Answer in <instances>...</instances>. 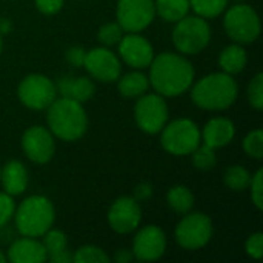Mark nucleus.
Masks as SVG:
<instances>
[{
    "mask_svg": "<svg viewBox=\"0 0 263 263\" xmlns=\"http://www.w3.org/2000/svg\"><path fill=\"white\" fill-rule=\"evenodd\" d=\"M248 99H250V103L256 108V109H262L263 108V76L262 74H257L251 83H250V88H248Z\"/></svg>",
    "mask_w": 263,
    "mask_h": 263,
    "instance_id": "2f4dec72",
    "label": "nucleus"
},
{
    "mask_svg": "<svg viewBox=\"0 0 263 263\" xmlns=\"http://www.w3.org/2000/svg\"><path fill=\"white\" fill-rule=\"evenodd\" d=\"M119 52L122 59L133 68H146L154 59L153 46L149 42L137 35L136 32H131L126 37H122L119 42Z\"/></svg>",
    "mask_w": 263,
    "mask_h": 263,
    "instance_id": "dca6fc26",
    "label": "nucleus"
},
{
    "mask_svg": "<svg viewBox=\"0 0 263 263\" xmlns=\"http://www.w3.org/2000/svg\"><path fill=\"white\" fill-rule=\"evenodd\" d=\"M203 140L205 145L211 146V148H222L225 145H228L233 137H234V125L228 120V119H213L206 123V126L203 128Z\"/></svg>",
    "mask_w": 263,
    "mask_h": 263,
    "instance_id": "a211bd4d",
    "label": "nucleus"
},
{
    "mask_svg": "<svg viewBox=\"0 0 263 263\" xmlns=\"http://www.w3.org/2000/svg\"><path fill=\"white\" fill-rule=\"evenodd\" d=\"M227 34L237 43H251L260 34V20L257 12L248 5H236L225 15Z\"/></svg>",
    "mask_w": 263,
    "mask_h": 263,
    "instance_id": "0eeeda50",
    "label": "nucleus"
},
{
    "mask_svg": "<svg viewBox=\"0 0 263 263\" xmlns=\"http://www.w3.org/2000/svg\"><path fill=\"white\" fill-rule=\"evenodd\" d=\"M5 262V256L2 254V251H0V263H3Z\"/></svg>",
    "mask_w": 263,
    "mask_h": 263,
    "instance_id": "a19ab883",
    "label": "nucleus"
},
{
    "mask_svg": "<svg viewBox=\"0 0 263 263\" xmlns=\"http://www.w3.org/2000/svg\"><path fill=\"white\" fill-rule=\"evenodd\" d=\"M166 248V237L157 227H146L134 239L133 254L143 262H153L163 256Z\"/></svg>",
    "mask_w": 263,
    "mask_h": 263,
    "instance_id": "2eb2a0df",
    "label": "nucleus"
},
{
    "mask_svg": "<svg viewBox=\"0 0 263 263\" xmlns=\"http://www.w3.org/2000/svg\"><path fill=\"white\" fill-rule=\"evenodd\" d=\"M193 163L197 170H210L216 165V154H214V148L208 146V145H199L193 153Z\"/></svg>",
    "mask_w": 263,
    "mask_h": 263,
    "instance_id": "c85d7f7f",
    "label": "nucleus"
},
{
    "mask_svg": "<svg viewBox=\"0 0 263 263\" xmlns=\"http://www.w3.org/2000/svg\"><path fill=\"white\" fill-rule=\"evenodd\" d=\"M83 66L86 71L100 82H114L120 76V62L111 51L96 48L85 54Z\"/></svg>",
    "mask_w": 263,
    "mask_h": 263,
    "instance_id": "ddd939ff",
    "label": "nucleus"
},
{
    "mask_svg": "<svg viewBox=\"0 0 263 263\" xmlns=\"http://www.w3.org/2000/svg\"><path fill=\"white\" fill-rule=\"evenodd\" d=\"M35 5H37V9L40 12L51 15V14H55L60 11L63 0H35Z\"/></svg>",
    "mask_w": 263,
    "mask_h": 263,
    "instance_id": "c9c22d12",
    "label": "nucleus"
},
{
    "mask_svg": "<svg viewBox=\"0 0 263 263\" xmlns=\"http://www.w3.org/2000/svg\"><path fill=\"white\" fill-rule=\"evenodd\" d=\"M211 31L208 23L202 17L185 15L177 22L173 32V42L176 48L183 54H197L210 42Z\"/></svg>",
    "mask_w": 263,
    "mask_h": 263,
    "instance_id": "39448f33",
    "label": "nucleus"
},
{
    "mask_svg": "<svg viewBox=\"0 0 263 263\" xmlns=\"http://www.w3.org/2000/svg\"><path fill=\"white\" fill-rule=\"evenodd\" d=\"M149 194H151V190H149L148 186H139V188H137V197L145 199V197H148Z\"/></svg>",
    "mask_w": 263,
    "mask_h": 263,
    "instance_id": "4c0bfd02",
    "label": "nucleus"
},
{
    "mask_svg": "<svg viewBox=\"0 0 263 263\" xmlns=\"http://www.w3.org/2000/svg\"><path fill=\"white\" fill-rule=\"evenodd\" d=\"M142 219V211L136 199L122 197L116 200L108 213V220L111 228L119 234H126L134 231Z\"/></svg>",
    "mask_w": 263,
    "mask_h": 263,
    "instance_id": "4468645a",
    "label": "nucleus"
},
{
    "mask_svg": "<svg viewBox=\"0 0 263 263\" xmlns=\"http://www.w3.org/2000/svg\"><path fill=\"white\" fill-rule=\"evenodd\" d=\"M243 148L248 156L254 159H262L263 157V133L262 129H254L251 131L245 140H243Z\"/></svg>",
    "mask_w": 263,
    "mask_h": 263,
    "instance_id": "7c9ffc66",
    "label": "nucleus"
},
{
    "mask_svg": "<svg viewBox=\"0 0 263 263\" xmlns=\"http://www.w3.org/2000/svg\"><path fill=\"white\" fill-rule=\"evenodd\" d=\"M119 262H128V260H131V256L125 251V250H122L119 254H117V257H116Z\"/></svg>",
    "mask_w": 263,
    "mask_h": 263,
    "instance_id": "58836bf2",
    "label": "nucleus"
},
{
    "mask_svg": "<svg viewBox=\"0 0 263 263\" xmlns=\"http://www.w3.org/2000/svg\"><path fill=\"white\" fill-rule=\"evenodd\" d=\"M213 236L211 219L205 214L196 213L186 216L176 230V240L182 248L199 250L205 247Z\"/></svg>",
    "mask_w": 263,
    "mask_h": 263,
    "instance_id": "6e6552de",
    "label": "nucleus"
},
{
    "mask_svg": "<svg viewBox=\"0 0 263 263\" xmlns=\"http://www.w3.org/2000/svg\"><path fill=\"white\" fill-rule=\"evenodd\" d=\"M48 125L59 139L74 142L85 134L88 117L82 103L62 97L48 106Z\"/></svg>",
    "mask_w": 263,
    "mask_h": 263,
    "instance_id": "f03ea898",
    "label": "nucleus"
},
{
    "mask_svg": "<svg viewBox=\"0 0 263 263\" xmlns=\"http://www.w3.org/2000/svg\"><path fill=\"white\" fill-rule=\"evenodd\" d=\"M59 92L62 97L82 103L92 97L94 83L86 77H63L59 82Z\"/></svg>",
    "mask_w": 263,
    "mask_h": 263,
    "instance_id": "aec40b11",
    "label": "nucleus"
},
{
    "mask_svg": "<svg viewBox=\"0 0 263 263\" xmlns=\"http://www.w3.org/2000/svg\"><path fill=\"white\" fill-rule=\"evenodd\" d=\"M123 37V29L119 23H106L99 29V40L106 46L119 45Z\"/></svg>",
    "mask_w": 263,
    "mask_h": 263,
    "instance_id": "c756f323",
    "label": "nucleus"
},
{
    "mask_svg": "<svg viewBox=\"0 0 263 263\" xmlns=\"http://www.w3.org/2000/svg\"><path fill=\"white\" fill-rule=\"evenodd\" d=\"M200 145V131L188 119H179L170 123L162 134V146L174 156L191 154Z\"/></svg>",
    "mask_w": 263,
    "mask_h": 263,
    "instance_id": "423d86ee",
    "label": "nucleus"
},
{
    "mask_svg": "<svg viewBox=\"0 0 263 263\" xmlns=\"http://www.w3.org/2000/svg\"><path fill=\"white\" fill-rule=\"evenodd\" d=\"M156 6L153 0H119L117 23L123 31L139 32L154 18Z\"/></svg>",
    "mask_w": 263,
    "mask_h": 263,
    "instance_id": "9d476101",
    "label": "nucleus"
},
{
    "mask_svg": "<svg viewBox=\"0 0 263 263\" xmlns=\"http://www.w3.org/2000/svg\"><path fill=\"white\" fill-rule=\"evenodd\" d=\"M57 89L54 83L40 74L28 76L18 86V97L22 103L31 109H45L55 100Z\"/></svg>",
    "mask_w": 263,
    "mask_h": 263,
    "instance_id": "1a4fd4ad",
    "label": "nucleus"
},
{
    "mask_svg": "<svg viewBox=\"0 0 263 263\" xmlns=\"http://www.w3.org/2000/svg\"><path fill=\"white\" fill-rule=\"evenodd\" d=\"M251 199L257 210H263V171L259 170L254 177H251Z\"/></svg>",
    "mask_w": 263,
    "mask_h": 263,
    "instance_id": "473e14b6",
    "label": "nucleus"
},
{
    "mask_svg": "<svg viewBox=\"0 0 263 263\" xmlns=\"http://www.w3.org/2000/svg\"><path fill=\"white\" fill-rule=\"evenodd\" d=\"M22 146L26 157L34 163H48L55 151L54 139L51 133L42 126L29 128L22 139Z\"/></svg>",
    "mask_w": 263,
    "mask_h": 263,
    "instance_id": "f8f14e48",
    "label": "nucleus"
},
{
    "mask_svg": "<svg viewBox=\"0 0 263 263\" xmlns=\"http://www.w3.org/2000/svg\"><path fill=\"white\" fill-rule=\"evenodd\" d=\"M85 54H86V52H85L82 48H71V49L68 51V54H66V59H68L72 65L79 66V65H83Z\"/></svg>",
    "mask_w": 263,
    "mask_h": 263,
    "instance_id": "e433bc0d",
    "label": "nucleus"
},
{
    "mask_svg": "<svg viewBox=\"0 0 263 263\" xmlns=\"http://www.w3.org/2000/svg\"><path fill=\"white\" fill-rule=\"evenodd\" d=\"M149 80L140 72H129L119 80V91L125 97H137L146 92Z\"/></svg>",
    "mask_w": 263,
    "mask_h": 263,
    "instance_id": "b1692460",
    "label": "nucleus"
},
{
    "mask_svg": "<svg viewBox=\"0 0 263 263\" xmlns=\"http://www.w3.org/2000/svg\"><path fill=\"white\" fill-rule=\"evenodd\" d=\"M136 122L140 129L148 134H156L163 129L168 119L165 100L157 94L143 96L136 105Z\"/></svg>",
    "mask_w": 263,
    "mask_h": 263,
    "instance_id": "9b49d317",
    "label": "nucleus"
},
{
    "mask_svg": "<svg viewBox=\"0 0 263 263\" xmlns=\"http://www.w3.org/2000/svg\"><path fill=\"white\" fill-rule=\"evenodd\" d=\"M247 253L248 256L254 259H260L263 254V236L260 233H256L248 237L247 240Z\"/></svg>",
    "mask_w": 263,
    "mask_h": 263,
    "instance_id": "f704fd0d",
    "label": "nucleus"
},
{
    "mask_svg": "<svg viewBox=\"0 0 263 263\" xmlns=\"http://www.w3.org/2000/svg\"><path fill=\"white\" fill-rule=\"evenodd\" d=\"M228 0H190V6L199 14V17H217L227 8Z\"/></svg>",
    "mask_w": 263,
    "mask_h": 263,
    "instance_id": "bb28decb",
    "label": "nucleus"
},
{
    "mask_svg": "<svg viewBox=\"0 0 263 263\" xmlns=\"http://www.w3.org/2000/svg\"><path fill=\"white\" fill-rule=\"evenodd\" d=\"M0 173H2V171H0Z\"/></svg>",
    "mask_w": 263,
    "mask_h": 263,
    "instance_id": "37998d69",
    "label": "nucleus"
},
{
    "mask_svg": "<svg viewBox=\"0 0 263 263\" xmlns=\"http://www.w3.org/2000/svg\"><path fill=\"white\" fill-rule=\"evenodd\" d=\"M0 31L2 32H8L9 31V23L8 22H2L0 23Z\"/></svg>",
    "mask_w": 263,
    "mask_h": 263,
    "instance_id": "ea45409f",
    "label": "nucleus"
},
{
    "mask_svg": "<svg viewBox=\"0 0 263 263\" xmlns=\"http://www.w3.org/2000/svg\"><path fill=\"white\" fill-rule=\"evenodd\" d=\"M149 66V82L162 96H179L185 92L193 83V65L182 55L165 52L154 57Z\"/></svg>",
    "mask_w": 263,
    "mask_h": 263,
    "instance_id": "f257e3e1",
    "label": "nucleus"
},
{
    "mask_svg": "<svg viewBox=\"0 0 263 263\" xmlns=\"http://www.w3.org/2000/svg\"><path fill=\"white\" fill-rule=\"evenodd\" d=\"M191 97L203 109H227L237 97V83L227 72L210 74L197 82Z\"/></svg>",
    "mask_w": 263,
    "mask_h": 263,
    "instance_id": "7ed1b4c3",
    "label": "nucleus"
},
{
    "mask_svg": "<svg viewBox=\"0 0 263 263\" xmlns=\"http://www.w3.org/2000/svg\"><path fill=\"white\" fill-rule=\"evenodd\" d=\"M159 15L168 22H179L190 11V0H156L154 3Z\"/></svg>",
    "mask_w": 263,
    "mask_h": 263,
    "instance_id": "5701e85b",
    "label": "nucleus"
},
{
    "mask_svg": "<svg viewBox=\"0 0 263 263\" xmlns=\"http://www.w3.org/2000/svg\"><path fill=\"white\" fill-rule=\"evenodd\" d=\"M72 262L76 263H108L109 257L97 247H82L72 256Z\"/></svg>",
    "mask_w": 263,
    "mask_h": 263,
    "instance_id": "cd10ccee",
    "label": "nucleus"
},
{
    "mask_svg": "<svg viewBox=\"0 0 263 263\" xmlns=\"http://www.w3.org/2000/svg\"><path fill=\"white\" fill-rule=\"evenodd\" d=\"M219 63H220V68L227 74H230V76L237 74L247 65V52L239 45H230L222 51Z\"/></svg>",
    "mask_w": 263,
    "mask_h": 263,
    "instance_id": "4be33fe9",
    "label": "nucleus"
},
{
    "mask_svg": "<svg viewBox=\"0 0 263 263\" xmlns=\"http://www.w3.org/2000/svg\"><path fill=\"white\" fill-rule=\"evenodd\" d=\"M8 259L12 263H43L48 260V256L43 243L34 240V237H25L11 245Z\"/></svg>",
    "mask_w": 263,
    "mask_h": 263,
    "instance_id": "f3484780",
    "label": "nucleus"
},
{
    "mask_svg": "<svg viewBox=\"0 0 263 263\" xmlns=\"http://www.w3.org/2000/svg\"><path fill=\"white\" fill-rule=\"evenodd\" d=\"M168 203L176 213L186 214L194 205V196L186 186H173L168 193Z\"/></svg>",
    "mask_w": 263,
    "mask_h": 263,
    "instance_id": "393cba45",
    "label": "nucleus"
},
{
    "mask_svg": "<svg viewBox=\"0 0 263 263\" xmlns=\"http://www.w3.org/2000/svg\"><path fill=\"white\" fill-rule=\"evenodd\" d=\"M0 52H2V39H0Z\"/></svg>",
    "mask_w": 263,
    "mask_h": 263,
    "instance_id": "79ce46f5",
    "label": "nucleus"
},
{
    "mask_svg": "<svg viewBox=\"0 0 263 263\" xmlns=\"http://www.w3.org/2000/svg\"><path fill=\"white\" fill-rule=\"evenodd\" d=\"M43 239V247L48 256V260L52 263L72 262V256L66 251V236L57 230H48Z\"/></svg>",
    "mask_w": 263,
    "mask_h": 263,
    "instance_id": "412c9836",
    "label": "nucleus"
},
{
    "mask_svg": "<svg viewBox=\"0 0 263 263\" xmlns=\"http://www.w3.org/2000/svg\"><path fill=\"white\" fill-rule=\"evenodd\" d=\"M54 223V206L43 196L28 197L20 203L15 214V225L25 237H40Z\"/></svg>",
    "mask_w": 263,
    "mask_h": 263,
    "instance_id": "20e7f679",
    "label": "nucleus"
},
{
    "mask_svg": "<svg viewBox=\"0 0 263 263\" xmlns=\"http://www.w3.org/2000/svg\"><path fill=\"white\" fill-rule=\"evenodd\" d=\"M251 176L250 173L239 165L230 166L225 173V185L233 191H243L250 186Z\"/></svg>",
    "mask_w": 263,
    "mask_h": 263,
    "instance_id": "a878e982",
    "label": "nucleus"
},
{
    "mask_svg": "<svg viewBox=\"0 0 263 263\" xmlns=\"http://www.w3.org/2000/svg\"><path fill=\"white\" fill-rule=\"evenodd\" d=\"M0 180L3 183L5 193L9 196H17L22 194L26 190L28 185V173L25 166L17 162L11 160L5 165L3 171L0 173Z\"/></svg>",
    "mask_w": 263,
    "mask_h": 263,
    "instance_id": "6ab92c4d",
    "label": "nucleus"
},
{
    "mask_svg": "<svg viewBox=\"0 0 263 263\" xmlns=\"http://www.w3.org/2000/svg\"><path fill=\"white\" fill-rule=\"evenodd\" d=\"M14 211H15L14 200L9 197V194L2 193L0 194V230L9 222V219L12 217Z\"/></svg>",
    "mask_w": 263,
    "mask_h": 263,
    "instance_id": "72a5a7b5",
    "label": "nucleus"
}]
</instances>
